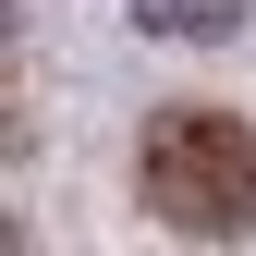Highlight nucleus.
I'll list each match as a JSON object with an SVG mask.
<instances>
[{
  "instance_id": "obj_2",
  "label": "nucleus",
  "mask_w": 256,
  "mask_h": 256,
  "mask_svg": "<svg viewBox=\"0 0 256 256\" xmlns=\"http://www.w3.org/2000/svg\"><path fill=\"white\" fill-rule=\"evenodd\" d=\"M134 24H146V37H232L244 0H134Z\"/></svg>"
},
{
  "instance_id": "obj_1",
  "label": "nucleus",
  "mask_w": 256,
  "mask_h": 256,
  "mask_svg": "<svg viewBox=\"0 0 256 256\" xmlns=\"http://www.w3.org/2000/svg\"><path fill=\"white\" fill-rule=\"evenodd\" d=\"M146 208L196 244L256 232V122L232 110H158L146 122Z\"/></svg>"
}]
</instances>
